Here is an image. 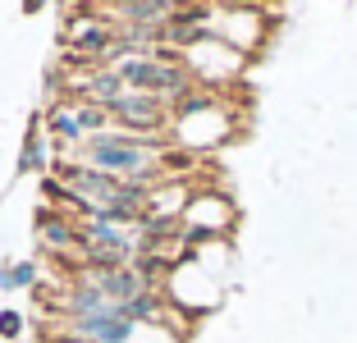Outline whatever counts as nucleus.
<instances>
[{
    "mask_svg": "<svg viewBox=\"0 0 357 343\" xmlns=\"http://www.w3.org/2000/svg\"><path fill=\"white\" fill-rule=\"evenodd\" d=\"M55 343H87V339H78V334H60Z\"/></svg>",
    "mask_w": 357,
    "mask_h": 343,
    "instance_id": "nucleus-9",
    "label": "nucleus"
},
{
    "mask_svg": "<svg viewBox=\"0 0 357 343\" xmlns=\"http://www.w3.org/2000/svg\"><path fill=\"white\" fill-rule=\"evenodd\" d=\"M19 330H23V321H19V316H14V312H0V334H5V339H14Z\"/></svg>",
    "mask_w": 357,
    "mask_h": 343,
    "instance_id": "nucleus-8",
    "label": "nucleus"
},
{
    "mask_svg": "<svg viewBox=\"0 0 357 343\" xmlns=\"http://www.w3.org/2000/svg\"><path fill=\"white\" fill-rule=\"evenodd\" d=\"M32 275H37L32 266H14V270L0 275V284H14V289H19V284H32Z\"/></svg>",
    "mask_w": 357,
    "mask_h": 343,
    "instance_id": "nucleus-7",
    "label": "nucleus"
},
{
    "mask_svg": "<svg viewBox=\"0 0 357 343\" xmlns=\"http://www.w3.org/2000/svg\"><path fill=\"white\" fill-rule=\"evenodd\" d=\"M46 128H51L60 142H83L87 128H83V105H55L51 119H46Z\"/></svg>",
    "mask_w": 357,
    "mask_h": 343,
    "instance_id": "nucleus-5",
    "label": "nucleus"
},
{
    "mask_svg": "<svg viewBox=\"0 0 357 343\" xmlns=\"http://www.w3.org/2000/svg\"><path fill=\"white\" fill-rule=\"evenodd\" d=\"M74 334L87 343H128L133 339V321L128 316H78Z\"/></svg>",
    "mask_w": 357,
    "mask_h": 343,
    "instance_id": "nucleus-4",
    "label": "nucleus"
},
{
    "mask_svg": "<svg viewBox=\"0 0 357 343\" xmlns=\"http://www.w3.org/2000/svg\"><path fill=\"white\" fill-rule=\"evenodd\" d=\"M78 156H83V165L128 178V183H151L160 174V142L156 137H137V133H115V128L92 133L83 137Z\"/></svg>",
    "mask_w": 357,
    "mask_h": 343,
    "instance_id": "nucleus-1",
    "label": "nucleus"
},
{
    "mask_svg": "<svg viewBox=\"0 0 357 343\" xmlns=\"http://www.w3.org/2000/svg\"><path fill=\"white\" fill-rule=\"evenodd\" d=\"M110 119H115L119 128H128V133L147 137V133H156V128H165V119H169V101H165V96L133 92V87H128V92L119 96L115 105H110Z\"/></svg>",
    "mask_w": 357,
    "mask_h": 343,
    "instance_id": "nucleus-3",
    "label": "nucleus"
},
{
    "mask_svg": "<svg viewBox=\"0 0 357 343\" xmlns=\"http://www.w3.org/2000/svg\"><path fill=\"white\" fill-rule=\"evenodd\" d=\"M110 64L124 73V83L133 92H151V96H165V101H183L192 92V73L169 51H124Z\"/></svg>",
    "mask_w": 357,
    "mask_h": 343,
    "instance_id": "nucleus-2",
    "label": "nucleus"
},
{
    "mask_svg": "<svg viewBox=\"0 0 357 343\" xmlns=\"http://www.w3.org/2000/svg\"><path fill=\"white\" fill-rule=\"evenodd\" d=\"M42 238L51 243V247H78V229L64 224L60 215H51V211H46V215H42Z\"/></svg>",
    "mask_w": 357,
    "mask_h": 343,
    "instance_id": "nucleus-6",
    "label": "nucleus"
}]
</instances>
